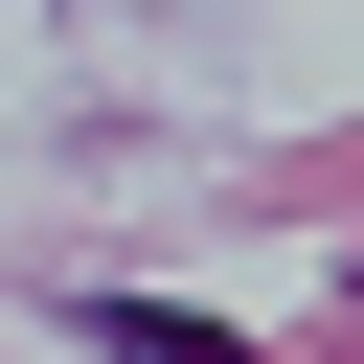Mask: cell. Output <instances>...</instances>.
<instances>
[{"label": "cell", "instance_id": "1", "mask_svg": "<svg viewBox=\"0 0 364 364\" xmlns=\"http://www.w3.org/2000/svg\"><path fill=\"white\" fill-rule=\"evenodd\" d=\"M114 364H250V341H228V318H159V296H136V318H114Z\"/></svg>", "mask_w": 364, "mask_h": 364}]
</instances>
